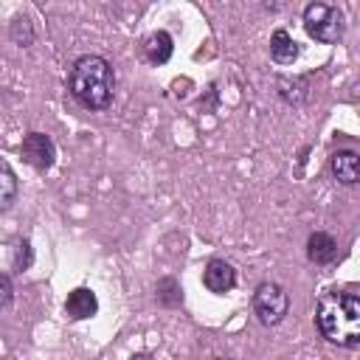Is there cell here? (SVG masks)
Wrapping results in <instances>:
<instances>
[{"label":"cell","mask_w":360,"mask_h":360,"mask_svg":"<svg viewBox=\"0 0 360 360\" xmlns=\"http://www.w3.org/2000/svg\"><path fill=\"white\" fill-rule=\"evenodd\" d=\"M172 51H174V42L166 31H155L143 39V56L152 62V65H166L172 59Z\"/></svg>","instance_id":"10"},{"label":"cell","mask_w":360,"mask_h":360,"mask_svg":"<svg viewBox=\"0 0 360 360\" xmlns=\"http://www.w3.org/2000/svg\"><path fill=\"white\" fill-rule=\"evenodd\" d=\"M11 301H14V284L6 273H0V309L11 307Z\"/></svg>","instance_id":"16"},{"label":"cell","mask_w":360,"mask_h":360,"mask_svg":"<svg viewBox=\"0 0 360 360\" xmlns=\"http://www.w3.org/2000/svg\"><path fill=\"white\" fill-rule=\"evenodd\" d=\"M214 360H228V357H214Z\"/></svg>","instance_id":"18"},{"label":"cell","mask_w":360,"mask_h":360,"mask_svg":"<svg viewBox=\"0 0 360 360\" xmlns=\"http://www.w3.org/2000/svg\"><path fill=\"white\" fill-rule=\"evenodd\" d=\"M31 259H34V256H31V242H28V239H20V242H17V253H14V267L22 273V270L31 267Z\"/></svg>","instance_id":"15"},{"label":"cell","mask_w":360,"mask_h":360,"mask_svg":"<svg viewBox=\"0 0 360 360\" xmlns=\"http://www.w3.org/2000/svg\"><path fill=\"white\" fill-rule=\"evenodd\" d=\"M307 259L315 262V264H332L338 259V242L323 233V231H315L309 239H307Z\"/></svg>","instance_id":"9"},{"label":"cell","mask_w":360,"mask_h":360,"mask_svg":"<svg viewBox=\"0 0 360 360\" xmlns=\"http://www.w3.org/2000/svg\"><path fill=\"white\" fill-rule=\"evenodd\" d=\"M304 28L307 34L315 39V42H323V45H332L343 37L346 31V17L338 6H329V3H309L304 8Z\"/></svg>","instance_id":"3"},{"label":"cell","mask_w":360,"mask_h":360,"mask_svg":"<svg viewBox=\"0 0 360 360\" xmlns=\"http://www.w3.org/2000/svg\"><path fill=\"white\" fill-rule=\"evenodd\" d=\"M20 155L28 166H34L37 172H48L56 160V146L45 132H28L20 143Z\"/></svg>","instance_id":"5"},{"label":"cell","mask_w":360,"mask_h":360,"mask_svg":"<svg viewBox=\"0 0 360 360\" xmlns=\"http://www.w3.org/2000/svg\"><path fill=\"white\" fill-rule=\"evenodd\" d=\"M129 360H155V357H149V354H132Z\"/></svg>","instance_id":"17"},{"label":"cell","mask_w":360,"mask_h":360,"mask_svg":"<svg viewBox=\"0 0 360 360\" xmlns=\"http://www.w3.org/2000/svg\"><path fill=\"white\" fill-rule=\"evenodd\" d=\"M270 56H273V62H278V65H292V62L298 59V42H295L284 28H278V31H273V37H270Z\"/></svg>","instance_id":"11"},{"label":"cell","mask_w":360,"mask_h":360,"mask_svg":"<svg viewBox=\"0 0 360 360\" xmlns=\"http://www.w3.org/2000/svg\"><path fill=\"white\" fill-rule=\"evenodd\" d=\"M315 323L321 338H326L329 343H338L343 349H357L360 346V295L343 292V290L323 292L315 307Z\"/></svg>","instance_id":"1"},{"label":"cell","mask_w":360,"mask_h":360,"mask_svg":"<svg viewBox=\"0 0 360 360\" xmlns=\"http://www.w3.org/2000/svg\"><path fill=\"white\" fill-rule=\"evenodd\" d=\"M158 301L166 304V307H174V304L183 301V290L177 287L174 278H163V281H158Z\"/></svg>","instance_id":"14"},{"label":"cell","mask_w":360,"mask_h":360,"mask_svg":"<svg viewBox=\"0 0 360 360\" xmlns=\"http://www.w3.org/2000/svg\"><path fill=\"white\" fill-rule=\"evenodd\" d=\"M290 309V298L284 292V287H278L276 281H262L253 292V315L259 318L262 326H278L287 318Z\"/></svg>","instance_id":"4"},{"label":"cell","mask_w":360,"mask_h":360,"mask_svg":"<svg viewBox=\"0 0 360 360\" xmlns=\"http://www.w3.org/2000/svg\"><path fill=\"white\" fill-rule=\"evenodd\" d=\"M329 169H332V174L338 177V183L354 186V183L360 180V155L352 152V149H338V152L329 158Z\"/></svg>","instance_id":"7"},{"label":"cell","mask_w":360,"mask_h":360,"mask_svg":"<svg viewBox=\"0 0 360 360\" xmlns=\"http://www.w3.org/2000/svg\"><path fill=\"white\" fill-rule=\"evenodd\" d=\"M202 284H205L211 292L225 295V292L233 290V284H236V270H233V264H228L225 259H211V262L205 264V270H202Z\"/></svg>","instance_id":"6"},{"label":"cell","mask_w":360,"mask_h":360,"mask_svg":"<svg viewBox=\"0 0 360 360\" xmlns=\"http://www.w3.org/2000/svg\"><path fill=\"white\" fill-rule=\"evenodd\" d=\"M70 96L87 110H107L115 93L112 65L98 53H82L68 73Z\"/></svg>","instance_id":"2"},{"label":"cell","mask_w":360,"mask_h":360,"mask_svg":"<svg viewBox=\"0 0 360 360\" xmlns=\"http://www.w3.org/2000/svg\"><path fill=\"white\" fill-rule=\"evenodd\" d=\"M17 200V174L8 163H0V214L11 208Z\"/></svg>","instance_id":"13"},{"label":"cell","mask_w":360,"mask_h":360,"mask_svg":"<svg viewBox=\"0 0 360 360\" xmlns=\"http://www.w3.org/2000/svg\"><path fill=\"white\" fill-rule=\"evenodd\" d=\"M276 90H278V96H281L287 104L298 107V104H304V101H307L309 82H307V76H278Z\"/></svg>","instance_id":"12"},{"label":"cell","mask_w":360,"mask_h":360,"mask_svg":"<svg viewBox=\"0 0 360 360\" xmlns=\"http://www.w3.org/2000/svg\"><path fill=\"white\" fill-rule=\"evenodd\" d=\"M96 312H98V298L93 290H87V287L70 290V295L65 301V315L70 321H84V318H93Z\"/></svg>","instance_id":"8"}]
</instances>
